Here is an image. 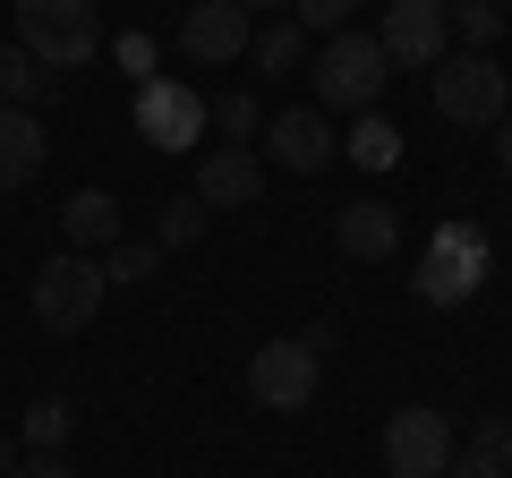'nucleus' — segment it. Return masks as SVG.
<instances>
[{
	"mask_svg": "<svg viewBox=\"0 0 512 478\" xmlns=\"http://www.w3.org/2000/svg\"><path fill=\"white\" fill-rule=\"evenodd\" d=\"M487 274H495V248H487V231L453 214V222H436V231H427L410 291H419V308H470V299L487 291Z\"/></svg>",
	"mask_w": 512,
	"mask_h": 478,
	"instance_id": "obj_1",
	"label": "nucleus"
},
{
	"mask_svg": "<svg viewBox=\"0 0 512 478\" xmlns=\"http://www.w3.org/2000/svg\"><path fill=\"white\" fill-rule=\"evenodd\" d=\"M308 77H316V103L376 111V94L393 86V60H384V43L367 35V26H342V35H325V52L308 60Z\"/></svg>",
	"mask_w": 512,
	"mask_h": 478,
	"instance_id": "obj_2",
	"label": "nucleus"
},
{
	"mask_svg": "<svg viewBox=\"0 0 512 478\" xmlns=\"http://www.w3.org/2000/svg\"><path fill=\"white\" fill-rule=\"evenodd\" d=\"M18 52H35L43 69H86L103 52V18H94V0H18Z\"/></svg>",
	"mask_w": 512,
	"mask_h": 478,
	"instance_id": "obj_3",
	"label": "nucleus"
},
{
	"mask_svg": "<svg viewBox=\"0 0 512 478\" xmlns=\"http://www.w3.org/2000/svg\"><path fill=\"white\" fill-rule=\"evenodd\" d=\"M427 94H436V111L453 129H495L512 111V77L495 69V52H444L427 69Z\"/></svg>",
	"mask_w": 512,
	"mask_h": 478,
	"instance_id": "obj_4",
	"label": "nucleus"
},
{
	"mask_svg": "<svg viewBox=\"0 0 512 478\" xmlns=\"http://www.w3.org/2000/svg\"><path fill=\"white\" fill-rule=\"evenodd\" d=\"M111 282H103V257H77V248H60V257L35 265V325L43 333H86L94 316H103Z\"/></svg>",
	"mask_w": 512,
	"mask_h": 478,
	"instance_id": "obj_5",
	"label": "nucleus"
},
{
	"mask_svg": "<svg viewBox=\"0 0 512 478\" xmlns=\"http://www.w3.org/2000/svg\"><path fill=\"white\" fill-rule=\"evenodd\" d=\"M316 385H325V359H316L299 333H282V342H256V359H248V402L256 410H308L316 402Z\"/></svg>",
	"mask_w": 512,
	"mask_h": 478,
	"instance_id": "obj_6",
	"label": "nucleus"
},
{
	"mask_svg": "<svg viewBox=\"0 0 512 478\" xmlns=\"http://www.w3.org/2000/svg\"><path fill=\"white\" fill-rule=\"evenodd\" d=\"M453 470V419L427 402L384 419V478H444Z\"/></svg>",
	"mask_w": 512,
	"mask_h": 478,
	"instance_id": "obj_7",
	"label": "nucleus"
},
{
	"mask_svg": "<svg viewBox=\"0 0 512 478\" xmlns=\"http://www.w3.org/2000/svg\"><path fill=\"white\" fill-rule=\"evenodd\" d=\"M137 137L163 146V154H188L205 137V94L180 86V77H146L137 86Z\"/></svg>",
	"mask_w": 512,
	"mask_h": 478,
	"instance_id": "obj_8",
	"label": "nucleus"
},
{
	"mask_svg": "<svg viewBox=\"0 0 512 478\" xmlns=\"http://www.w3.org/2000/svg\"><path fill=\"white\" fill-rule=\"evenodd\" d=\"M384 60L393 69H436L453 52V26H444V0H384V26H376Z\"/></svg>",
	"mask_w": 512,
	"mask_h": 478,
	"instance_id": "obj_9",
	"label": "nucleus"
},
{
	"mask_svg": "<svg viewBox=\"0 0 512 478\" xmlns=\"http://www.w3.org/2000/svg\"><path fill=\"white\" fill-rule=\"evenodd\" d=\"M333 154H342V137H333L325 111H274V120H265V154H256V163L308 180V171H325Z\"/></svg>",
	"mask_w": 512,
	"mask_h": 478,
	"instance_id": "obj_10",
	"label": "nucleus"
},
{
	"mask_svg": "<svg viewBox=\"0 0 512 478\" xmlns=\"http://www.w3.org/2000/svg\"><path fill=\"white\" fill-rule=\"evenodd\" d=\"M248 9H239V0H197V9H188L180 18V52L197 60V69H231V60H248Z\"/></svg>",
	"mask_w": 512,
	"mask_h": 478,
	"instance_id": "obj_11",
	"label": "nucleus"
},
{
	"mask_svg": "<svg viewBox=\"0 0 512 478\" xmlns=\"http://www.w3.org/2000/svg\"><path fill=\"white\" fill-rule=\"evenodd\" d=\"M265 197V163H256V146H214L197 163V205L205 214H239V205Z\"/></svg>",
	"mask_w": 512,
	"mask_h": 478,
	"instance_id": "obj_12",
	"label": "nucleus"
},
{
	"mask_svg": "<svg viewBox=\"0 0 512 478\" xmlns=\"http://www.w3.org/2000/svg\"><path fill=\"white\" fill-rule=\"evenodd\" d=\"M333 248H342V257H359V265H384L393 248H402V214H393V205H376V197H350L342 214H333Z\"/></svg>",
	"mask_w": 512,
	"mask_h": 478,
	"instance_id": "obj_13",
	"label": "nucleus"
},
{
	"mask_svg": "<svg viewBox=\"0 0 512 478\" xmlns=\"http://www.w3.org/2000/svg\"><path fill=\"white\" fill-rule=\"evenodd\" d=\"M60 239H69L77 257H103L111 239H128L120 231V197H111V188H77V197L60 205Z\"/></svg>",
	"mask_w": 512,
	"mask_h": 478,
	"instance_id": "obj_14",
	"label": "nucleus"
},
{
	"mask_svg": "<svg viewBox=\"0 0 512 478\" xmlns=\"http://www.w3.org/2000/svg\"><path fill=\"white\" fill-rule=\"evenodd\" d=\"M43 163H52V137H43L35 111H0V197L26 180H43Z\"/></svg>",
	"mask_w": 512,
	"mask_h": 478,
	"instance_id": "obj_15",
	"label": "nucleus"
},
{
	"mask_svg": "<svg viewBox=\"0 0 512 478\" xmlns=\"http://www.w3.org/2000/svg\"><path fill=\"white\" fill-rule=\"evenodd\" d=\"M43 94H52V69L18 43H0V111H35Z\"/></svg>",
	"mask_w": 512,
	"mask_h": 478,
	"instance_id": "obj_16",
	"label": "nucleus"
},
{
	"mask_svg": "<svg viewBox=\"0 0 512 478\" xmlns=\"http://www.w3.org/2000/svg\"><path fill=\"white\" fill-rule=\"evenodd\" d=\"M342 154H350L359 171H393V163H402V129H393L384 111H359V120H350V137H342Z\"/></svg>",
	"mask_w": 512,
	"mask_h": 478,
	"instance_id": "obj_17",
	"label": "nucleus"
},
{
	"mask_svg": "<svg viewBox=\"0 0 512 478\" xmlns=\"http://www.w3.org/2000/svg\"><path fill=\"white\" fill-rule=\"evenodd\" d=\"M248 60H256V77H291V69H308V35L291 18H274L248 35Z\"/></svg>",
	"mask_w": 512,
	"mask_h": 478,
	"instance_id": "obj_18",
	"label": "nucleus"
},
{
	"mask_svg": "<svg viewBox=\"0 0 512 478\" xmlns=\"http://www.w3.org/2000/svg\"><path fill=\"white\" fill-rule=\"evenodd\" d=\"M69 427H77V410L60 402V393H43V402H26V419H18V453H60Z\"/></svg>",
	"mask_w": 512,
	"mask_h": 478,
	"instance_id": "obj_19",
	"label": "nucleus"
},
{
	"mask_svg": "<svg viewBox=\"0 0 512 478\" xmlns=\"http://www.w3.org/2000/svg\"><path fill=\"white\" fill-rule=\"evenodd\" d=\"M444 26H453L461 52H495V35H504V0H444Z\"/></svg>",
	"mask_w": 512,
	"mask_h": 478,
	"instance_id": "obj_20",
	"label": "nucleus"
},
{
	"mask_svg": "<svg viewBox=\"0 0 512 478\" xmlns=\"http://www.w3.org/2000/svg\"><path fill=\"white\" fill-rule=\"evenodd\" d=\"M163 274V248H154V239H111L103 248V282L111 291H137V282H154Z\"/></svg>",
	"mask_w": 512,
	"mask_h": 478,
	"instance_id": "obj_21",
	"label": "nucleus"
},
{
	"mask_svg": "<svg viewBox=\"0 0 512 478\" xmlns=\"http://www.w3.org/2000/svg\"><path fill=\"white\" fill-rule=\"evenodd\" d=\"M205 231H214V214H205L197 197H171L163 214H154V248H163V257H180V248H197Z\"/></svg>",
	"mask_w": 512,
	"mask_h": 478,
	"instance_id": "obj_22",
	"label": "nucleus"
},
{
	"mask_svg": "<svg viewBox=\"0 0 512 478\" xmlns=\"http://www.w3.org/2000/svg\"><path fill=\"white\" fill-rule=\"evenodd\" d=\"M495 444H504V419H478L470 444H453V470L444 478H504V453Z\"/></svg>",
	"mask_w": 512,
	"mask_h": 478,
	"instance_id": "obj_23",
	"label": "nucleus"
},
{
	"mask_svg": "<svg viewBox=\"0 0 512 478\" xmlns=\"http://www.w3.org/2000/svg\"><path fill=\"white\" fill-rule=\"evenodd\" d=\"M205 129H222V146H248L265 129V103L256 94H222V103H205Z\"/></svg>",
	"mask_w": 512,
	"mask_h": 478,
	"instance_id": "obj_24",
	"label": "nucleus"
},
{
	"mask_svg": "<svg viewBox=\"0 0 512 478\" xmlns=\"http://www.w3.org/2000/svg\"><path fill=\"white\" fill-rule=\"evenodd\" d=\"M291 26L299 35H342V26H359V0H291Z\"/></svg>",
	"mask_w": 512,
	"mask_h": 478,
	"instance_id": "obj_25",
	"label": "nucleus"
},
{
	"mask_svg": "<svg viewBox=\"0 0 512 478\" xmlns=\"http://www.w3.org/2000/svg\"><path fill=\"white\" fill-rule=\"evenodd\" d=\"M9 478H77V470L60 453H18V470H9Z\"/></svg>",
	"mask_w": 512,
	"mask_h": 478,
	"instance_id": "obj_26",
	"label": "nucleus"
},
{
	"mask_svg": "<svg viewBox=\"0 0 512 478\" xmlns=\"http://www.w3.org/2000/svg\"><path fill=\"white\" fill-rule=\"evenodd\" d=\"M120 60H128V77H137V86L154 77V43H146V35H120Z\"/></svg>",
	"mask_w": 512,
	"mask_h": 478,
	"instance_id": "obj_27",
	"label": "nucleus"
},
{
	"mask_svg": "<svg viewBox=\"0 0 512 478\" xmlns=\"http://www.w3.org/2000/svg\"><path fill=\"white\" fill-rule=\"evenodd\" d=\"M495 163H504V180H512V111L495 120Z\"/></svg>",
	"mask_w": 512,
	"mask_h": 478,
	"instance_id": "obj_28",
	"label": "nucleus"
},
{
	"mask_svg": "<svg viewBox=\"0 0 512 478\" xmlns=\"http://www.w3.org/2000/svg\"><path fill=\"white\" fill-rule=\"evenodd\" d=\"M9 470H18V436H0V478H9Z\"/></svg>",
	"mask_w": 512,
	"mask_h": 478,
	"instance_id": "obj_29",
	"label": "nucleus"
},
{
	"mask_svg": "<svg viewBox=\"0 0 512 478\" xmlns=\"http://www.w3.org/2000/svg\"><path fill=\"white\" fill-rule=\"evenodd\" d=\"M495 453H504V478H512V419H504V444H495Z\"/></svg>",
	"mask_w": 512,
	"mask_h": 478,
	"instance_id": "obj_30",
	"label": "nucleus"
},
{
	"mask_svg": "<svg viewBox=\"0 0 512 478\" xmlns=\"http://www.w3.org/2000/svg\"><path fill=\"white\" fill-rule=\"evenodd\" d=\"M239 9H248V0H239Z\"/></svg>",
	"mask_w": 512,
	"mask_h": 478,
	"instance_id": "obj_31",
	"label": "nucleus"
},
{
	"mask_svg": "<svg viewBox=\"0 0 512 478\" xmlns=\"http://www.w3.org/2000/svg\"><path fill=\"white\" fill-rule=\"evenodd\" d=\"M504 9H512V0H504Z\"/></svg>",
	"mask_w": 512,
	"mask_h": 478,
	"instance_id": "obj_32",
	"label": "nucleus"
}]
</instances>
